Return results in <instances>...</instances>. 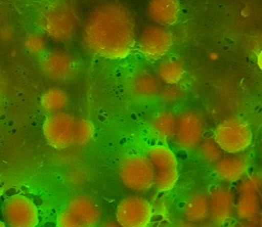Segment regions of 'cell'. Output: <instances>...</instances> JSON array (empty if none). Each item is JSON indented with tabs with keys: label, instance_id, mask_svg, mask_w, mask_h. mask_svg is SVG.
Instances as JSON below:
<instances>
[{
	"label": "cell",
	"instance_id": "1",
	"mask_svg": "<svg viewBox=\"0 0 262 227\" xmlns=\"http://www.w3.org/2000/svg\"><path fill=\"white\" fill-rule=\"evenodd\" d=\"M83 41L94 54L118 59L127 57L135 46V25L131 12L120 3H103L86 17Z\"/></svg>",
	"mask_w": 262,
	"mask_h": 227
},
{
	"label": "cell",
	"instance_id": "2",
	"mask_svg": "<svg viewBox=\"0 0 262 227\" xmlns=\"http://www.w3.org/2000/svg\"><path fill=\"white\" fill-rule=\"evenodd\" d=\"M78 25L79 16L75 7L66 1L50 3L39 17L41 30L57 42L69 41L75 35Z\"/></svg>",
	"mask_w": 262,
	"mask_h": 227
},
{
	"label": "cell",
	"instance_id": "3",
	"mask_svg": "<svg viewBox=\"0 0 262 227\" xmlns=\"http://www.w3.org/2000/svg\"><path fill=\"white\" fill-rule=\"evenodd\" d=\"M119 177L122 183L135 192H145L154 187L155 172L145 154H131L119 165Z\"/></svg>",
	"mask_w": 262,
	"mask_h": 227
},
{
	"label": "cell",
	"instance_id": "4",
	"mask_svg": "<svg viewBox=\"0 0 262 227\" xmlns=\"http://www.w3.org/2000/svg\"><path fill=\"white\" fill-rule=\"evenodd\" d=\"M213 139L222 151L235 154L246 150L252 142V131L239 118H228L215 129Z\"/></svg>",
	"mask_w": 262,
	"mask_h": 227
},
{
	"label": "cell",
	"instance_id": "5",
	"mask_svg": "<svg viewBox=\"0 0 262 227\" xmlns=\"http://www.w3.org/2000/svg\"><path fill=\"white\" fill-rule=\"evenodd\" d=\"M145 155L154 168V187L163 192L171 190L178 179L177 158L174 152L166 145L157 144L150 146Z\"/></svg>",
	"mask_w": 262,
	"mask_h": 227
},
{
	"label": "cell",
	"instance_id": "6",
	"mask_svg": "<svg viewBox=\"0 0 262 227\" xmlns=\"http://www.w3.org/2000/svg\"><path fill=\"white\" fill-rule=\"evenodd\" d=\"M173 42V34L168 28L151 25L142 30L137 40V48L139 53L146 59L157 60L169 52Z\"/></svg>",
	"mask_w": 262,
	"mask_h": 227
},
{
	"label": "cell",
	"instance_id": "7",
	"mask_svg": "<svg viewBox=\"0 0 262 227\" xmlns=\"http://www.w3.org/2000/svg\"><path fill=\"white\" fill-rule=\"evenodd\" d=\"M2 216L6 227H36L39 221L35 203L20 194L9 196L4 200Z\"/></svg>",
	"mask_w": 262,
	"mask_h": 227
},
{
	"label": "cell",
	"instance_id": "8",
	"mask_svg": "<svg viewBox=\"0 0 262 227\" xmlns=\"http://www.w3.org/2000/svg\"><path fill=\"white\" fill-rule=\"evenodd\" d=\"M76 118L71 114L59 111L50 114L43 124L46 141L54 148L64 149L74 144Z\"/></svg>",
	"mask_w": 262,
	"mask_h": 227
},
{
	"label": "cell",
	"instance_id": "9",
	"mask_svg": "<svg viewBox=\"0 0 262 227\" xmlns=\"http://www.w3.org/2000/svg\"><path fill=\"white\" fill-rule=\"evenodd\" d=\"M204 133V120L194 110H185L176 118L174 139L179 147L192 150L202 141Z\"/></svg>",
	"mask_w": 262,
	"mask_h": 227
},
{
	"label": "cell",
	"instance_id": "10",
	"mask_svg": "<svg viewBox=\"0 0 262 227\" xmlns=\"http://www.w3.org/2000/svg\"><path fill=\"white\" fill-rule=\"evenodd\" d=\"M151 218V207L141 196H127L117 208L116 220L123 227H146Z\"/></svg>",
	"mask_w": 262,
	"mask_h": 227
},
{
	"label": "cell",
	"instance_id": "11",
	"mask_svg": "<svg viewBox=\"0 0 262 227\" xmlns=\"http://www.w3.org/2000/svg\"><path fill=\"white\" fill-rule=\"evenodd\" d=\"M160 80L150 72L138 70L131 74L126 83L128 95L136 101L145 102L159 97L161 91Z\"/></svg>",
	"mask_w": 262,
	"mask_h": 227
},
{
	"label": "cell",
	"instance_id": "12",
	"mask_svg": "<svg viewBox=\"0 0 262 227\" xmlns=\"http://www.w3.org/2000/svg\"><path fill=\"white\" fill-rule=\"evenodd\" d=\"M43 74L54 81H64L69 79L75 70L73 56L63 50H53L45 54L41 60Z\"/></svg>",
	"mask_w": 262,
	"mask_h": 227
},
{
	"label": "cell",
	"instance_id": "13",
	"mask_svg": "<svg viewBox=\"0 0 262 227\" xmlns=\"http://www.w3.org/2000/svg\"><path fill=\"white\" fill-rule=\"evenodd\" d=\"M66 209L83 227H95L101 218L98 205L86 195H79L72 198Z\"/></svg>",
	"mask_w": 262,
	"mask_h": 227
},
{
	"label": "cell",
	"instance_id": "14",
	"mask_svg": "<svg viewBox=\"0 0 262 227\" xmlns=\"http://www.w3.org/2000/svg\"><path fill=\"white\" fill-rule=\"evenodd\" d=\"M146 11L152 21L167 27L177 22L180 15V5L178 0H149Z\"/></svg>",
	"mask_w": 262,
	"mask_h": 227
},
{
	"label": "cell",
	"instance_id": "15",
	"mask_svg": "<svg viewBox=\"0 0 262 227\" xmlns=\"http://www.w3.org/2000/svg\"><path fill=\"white\" fill-rule=\"evenodd\" d=\"M208 198L210 208L209 216H211L215 221L221 222L231 216L234 200L233 194L228 188L217 186L212 189Z\"/></svg>",
	"mask_w": 262,
	"mask_h": 227
},
{
	"label": "cell",
	"instance_id": "16",
	"mask_svg": "<svg viewBox=\"0 0 262 227\" xmlns=\"http://www.w3.org/2000/svg\"><path fill=\"white\" fill-rule=\"evenodd\" d=\"M214 170L218 178L223 181L233 182L242 179L248 170V160L243 155L222 156L214 164Z\"/></svg>",
	"mask_w": 262,
	"mask_h": 227
},
{
	"label": "cell",
	"instance_id": "17",
	"mask_svg": "<svg viewBox=\"0 0 262 227\" xmlns=\"http://www.w3.org/2000/svg\"><path fill=\"white\" fill-rule=\"evenodd\" d=\"M210 215L209 198L204 192L192 193L185 201L184 216L190 222H201Z\"/></svg>",
	"mask_w": 262,
	"mask_h": 227
},
{
	"label": "cell",
	"instance_id": "18",
	"mask_svg": "<svg viewBox=\"0 0 262 227\" xmlns=\"http://www.w3.org/2000/svg\"><path fill=\"white\" fill-rule=\"evenodd\" d=\"M176 117L173 112L162 110L152 115L149 119L148 126L150 131L161 139H170L174 136Z\"/></svg>",
	"mask_w": 262,
	"mask_h": 227
},
{
	"label": "cell",
	"instance_id": "19",
	"mask_svg": "<svg viewBox=\"0 0 262 227\" xmlns=\"http://www.w3.org/2000/svg\"><path fill=\"white\" fill-rule=\"evenodd\" d=\"M184 75L183 63L176 58H166L160 62L157 69V78L166 85L178 84Z\"/></svg>",
	"mask_w": 262,
	"mask_h": 227
},
{
	"label": "cell",
	"instance_id": "20",
	"mask_svg": "<svg viewBox=\"0 0 262 227\" xmlns=\"http://www.w3.org/2000/svg\"><path fill=\"white\" fill-rule=\"evenodd\" d=\"M41 106L49 114L59 112L67 107L69 102L68 93L57 87L47 89L41 96Z\"/></svg>",
	"mask_w": 262,
	"mask_h": 227
},
{
	"label": "cell",
	"instance_id": "21",
	"mask_svg": "<svg viewBox=\"0 0 262 227\" xmlns=\"http://www.w3.org/2000/svg\"><path fill=\"white\" fill-rule=\"evenodd\" d=\"M235 209L242 219L253 217L259 210V197L257 193H241Z\"/></svg>",
	"mask_w": 262,
	"mask_h": 227
},
{
	"label": "cell",
	"instance_id": "22",
	"mask_svg": "<svg viewBox=\"0 0 262 227\" xmlns=\"http://www.w3.org/2000/svg\"><path fill=\"white\" fill-rule=\"evenodd\" d=\"M94 127L91 121L80 118L76 119L74 128V144L78 146L87 145L93 138Z\"/></svg>",
	"mask_w": 262,
	"mask_h": 227
},
{
	"label": "cell",
	"instance_id": "23",
	"mask_svg": "<svg viewBox=\"0 0 262 227\" xmlns=\"http://www.w3.org/2000/svg\"><path fill=\"white\" fill-rule=\"evenodd\" d=\"M198 147L200 156L208 164H215L223 156L222 150L213 138H207L205 140H202Z\"/></svg>",
	"mask_w": 262,
	"mask_h": 227
},
{
	"label": "cell",
	"instance_id": "24",
	"mask_svg": "<svg viewBox=\"0 0 262 227\" xmlns=\"http://www.w3.org/2000/svg\"><path fill=\"white\" fill-rule=\"evenodd\" d=\"M183 96H184L183 88L178 84H171L161 88L158 98H160L163 102L172 103L180 100Z\"/></svg>",
	"mask_w": 262,
	"mask_h": 227
},
{
	"label": "cell",
	"instance_id": "25",
	"mask_svg": "<svg viewBox=\"0 0 262 227\" xmlns=\"http://www.w3.org/2000/svg\"><path fill=\"white\" fill-rule=\"evenodd\" d=\"M25 47L32 54H41L46 48V41L42 35L30 33L25 38Z\"/></svg>",
	"mask_w": 262,
	"mask_h": 227
},
{
	"label": "cell",
	"instance_id": "26",
	"mask_svg": "<svg viewBox=\"0 0 262 227\" xmlns=\"http://www.w3.org/2000/svg\"><path fill=\"white\" fill-rule=\"evenodd\" d=\"M260 178L256 176L248 177L244 179L239 185V192L241 193H258L260 189Z\"/></svg>",
	"mask_w": 262,
	"mask_h": 227
},
{
	"label": "cell",
	"instance_id": "27",
	"mask_svg": "<svg viewBox=\"0 0 262 227\" xmlns=\"http://www.w3.org/2000/svg\"><path fill=\"white\" fill-rule=\"evenodd\" d=\"M56 224L57 227H83L66 208L57 215Z\"/></svg>",
	"mask_w": 262,
	"mask_h": 227
},
{
	"label": "cell",
	"instance_id": "28",
	"mask_svg": "<svg viewBox=\"0 0 262 227\" xmlns=\"http://www.w3.org/2000/svg\"><path fill=\"white\" fill-rule=\"evenodd\" d=\"M13 36V29L9 26H2L0 28V40L9 41Z\"/></svg>",
	"mask_w": 262,
	"mask_h": 227
},
{
	"label": "cell",
	"instance_id": "29",
	"mask_svg": "<svg viewBox=\"0 0 262 227\" xmlns=\"http://www.w3.org/2000/svg\"><path fill=\"white\" fill-rule=\"evenodd\" d=\"M100 227H123V226H121L117 222V220H108V221L104 222Z\"/></svg>",
	"mask_w": 262,
	"mask_h": 227
},
{
	"label": "cell",
	"instance_id": "30",
	"mask_svg": "<svg viewBox=\"0 0 262 227\" xmlns=\"http://www.w3.org/2000/svg\"><path fill=\"white\" fill-rule=\"evenodd\" d=\"M0 227H6L5 224H4L2 221H0Z\"/></svg>",
	"mask_w": 262,
	"mask_h": 227
},
{
	"label": "cell",
	"instance_id": "31",
	"mask_svg": "<svg viewBox=\"0 0 262 227\" xmlns=\"http://www.w3.org/2000/svg\"><path fill=\"white\" fill-rule=\"evenodd\" d=\"M0 195H1V189H0Z\"/></svg>",
	"mask_w": 262,
	"mask_h": 227
}]
</instances>
